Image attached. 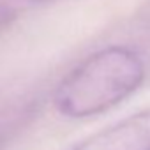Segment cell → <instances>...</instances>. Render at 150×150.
Here are the masks:
<instances>
[{
  "label": "cell",
  "mask_w": 150,
  "mask_h": 150,
  "mask_svg": "<svg viewBox=\"0 0 150 150\" xmlns=\"http://www.w3.org/2000/svg\"><path fill=\"white\" fill-rule=\"evenodd\" d=\"M13 2H21V4H42V2H50V0H13Z\"/></svg>",
  "instance_id": "cell-3"
},
{
  "label": "cell",
  "mask_w": 150,
  "mask_h": 150,
  "mask_svg": "<svg viewBox=\"0 0 150 150\" xmlns=\"http://www.w3.org/2000/svg\"><path fill=\"white\" fill-rule=\"evenodd\" d=\"M146 78L141 55L129 46H106L83 58L58 83L53 104L72 120L103 115L129 99Z\"/></svg>",
  "instance_id": "cell-1"
},
{
  "label": "cell",
  "mask_w": 150,
  "mask_h": 150,
  "mask_svg": "<svg viewBox=\"0 0 150 150\" xmlns=\"http://www.w3.org/2000/svg\"><path fill=\"white\" fill-rule=\"evenodd\" d=\"M69 150H150V108L127 115Z\"/></svg>",
  "instance_id": "cell-2"
}]
</instances>
